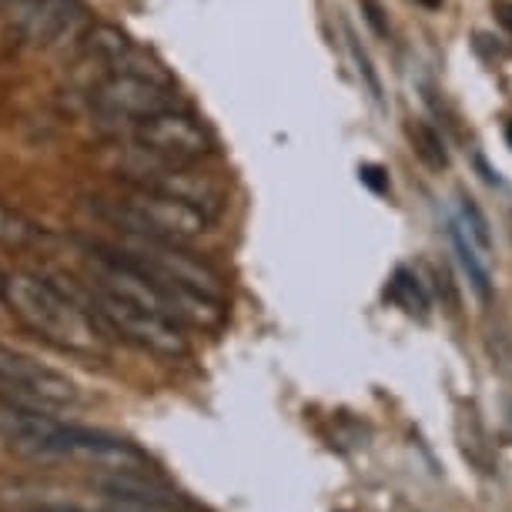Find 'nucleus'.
Wrapping results in <instances>:
<instances>
[{
    "mask_svg": "<svg viewBox=\"0 0 512 512\" xmlns=\"http://www.w3.org/2000/svg\"><path fill=\"white\" fill-rule=\"evenodd\" d=\"M0 392H7L17 405H74L77 385L67 375L47 369L31 355L0 345Z\"/></svg>",
    "mask_w": 512,
    "mask_h": 512,
    "instance_id": "6e6552de",
    "label": "nucleus"
},
{
    "mask_svg": "<svg viewBox=\"0 0 512 512\" xmlns=\"http://www.w3.org/2000/svg\"><path fill=\"white\" fill-rule=\"evenodd\" d=\"M412 141H415V151H419V158L429 164V168H436L442 171L449 164V154H446V141H442V134L432 128V124H425V121H415L412 128Z\"/></svg>",
    "mask_w": 512,
    "mask_h": 512,
    "instance_id": "dca6fc26",
    "label": "nucleus"
},
{
    "mask_svg": "<svg viewBox=\"0 0 512 512\" xmlns=\"http://www.w3.org/2000/svg\"><path fill=\"white\" fill-rule=\"evenodd\" d=\"M4 305L24 328L47 345L81 359H108V332L84 312V305L54 278L14 272L4 278Z\"/></svg>",
    "mask_w": 512,
    "mask_h": 512,
    "instance_id": "f257e3e1",
    "label": "nucleus"
},
{
    "mask_svg": "<svg viewBox=\"0 0 512 512\" xmlns=\"http://www.w3.org/2000/svg\"><path fill=\"white\" fill-rule=\"evenodd\" d=\"M41 512H44V509H41Z\"/></svg>",
    "mask_w": 512,
    "mask_h": 512,
    "instance_id": "a878e982",
    "label": "nucleus"
},
{
    "mask_svg": "<svg viewBox=\"0 0 512 512\" xmlns=\"http://www.w3.org/2000/svg\"><path fill=\"white\" fill-rule=\"evenodd\" d=\"M134 144L148 158L178 161V164H198L201 158H208L215 151V141L205 131V124L178 108H164L134 124Z\"/></svg>",
    "mask_w": 512,
    "mask_h": 512,
    "instance_id": "0eeeda50",
    "label": "nucleus"
},
{
    "mask_svg": "<svg viewBox=\"0 0 512 512\" xmlns=\"http://www.w3.org/2000/svg\"><path fill=\"white\" fill-rule=\"evenodd\" d=\"M44 512H88V509H77V506H47Z\"/></svg>",
    "mask_w": 512,
    "mask_h": 512,
    "instance_id": "412c9836",
    "label": "nucleus"
},
{
    "mask_svg": "<svg viewBox=\"0 0 512 512\" xmlns=\"http://www.w3.org/2000/svg\"><path fill=\"white\" fill-rule=\"evenodd\" d=\"M4 278H7V275H0V302H4Z\"/></svg>",
    "mask_w": 512,
    "mask_h": 512,
    "instance_id": "b1692460",
    "label": "nucleus"
},
{
    "mask_svg": "<svg viewBox=\"0 0 512 512\" xmlns=\"http://www.w3.org/2000/svg\"><path fill=\"white\" fill-rule=\"evenodd\" d=\"M101 492L138 512H198L188 496H181L168 482L144 476V472H118V476L101 479Z\"/></svg>",
    "mask_w": 512,
    "mask_h": 512,
    "instance_id": "f8f14e48",
    "label": "nucleus"
},
{
    "mask_svg": "<svg viewBox=\"0 0 512 512\" xmlns=\"http://www.w3.org/2000/svg\"><path fill=\"white\" fill-rule=\"evenodd\" d=\"M108 248L121 258V262L138 268L141 275H148L151 282L164 285L168 292L191 298V302L225 305V278H221L205 258L191 255L181 241L124 235L121 231L118 245H108Z\"/></svg>",
    "mask_w": 512,
    "mask_h": 512,
    "instance_id": "7ed1b4c3",
    "label": "nucleus"
},
{
    "mask_svg": "<svg viewBox=\"0 0 512 512\" xmlns=\"http://www.w3.org/2000/svg\"><path fill=\"white\" fill-rule=\"evenodd\" d=\"M359 175H362L365 185H372L375 191H385V188H389V181L382 178L385 171H382V168H375V164H365V168L359 171Z\"/></svg>",
    "mask_w": 512,
    "mask_h": 512,
    "instance_id": "6ab92c4d",
    "label": "nucleus"
},
{
    "mask_svg": "<svg viewBox=\"0 0 512 512\" xmlns=\"http://www.w3.org/2000/svg\"><path fill=\"white\" fill-rule=\"evenodd\" d=\"M506 144H509V148H512V121L506 124Z\"/></svg>",
    "mask_w": 512,
    "mask_h": 512,
    "instance_id": "5701e85b",
    "label": "nucleus"
},
{
    "mask_svg": "<svg viewBox=\"0 0 512 512\" xmlns=\"http://www.w3.org/2000/svg\"><path fill=\"white\" fill-rule=\"evenodd\" d=\"M41 238H44V231L37 228L31 218L14 208H7V205H0V245L14 248V251H27Z\"/></svg>",
    "mask_w": 512,
    "mask_h": 512,
    "instance_id": "2eb2a0df",
    "label": "nucleus"
},
{
    "mask_svg": "<svg viewBox=\"0 0 512 512\" xmlns=\"http://www.w3.org/2000/svg\"><path fill=\"white\" fill-rule=\"evenodd\" d=\"M7 11V27L27 47H51L81 17V0H14Z\"/></svg>",
    "mask_w": 512,
    "mask_h": 512,
    "instance_id": "1a4fd4ad",
    "label": "nucleus"
},
{
    "mask_svg": "<svg viewBox=\"0 0 512 512\" xmlns=\"http://www.w3.org/2000/svg\"><path fill=\"white\" fill-rule=\"evenodd\" d=\"M81 44H84V54H88L94 64H101L108 74H141V77H158V81H168L161 67L154 64L151 57L144 54L128 34L118 31L114 24L88 27V34H84Z\"/></svg>",
    "mask_w": 512,
    "mask_h": 512,
    "instance_id": "9b49d317",
    "label": "nucleus"
},
{
    "mask_svg": "<svg viewBox=\"0 0 512 512\" xmlns=\"http://www.w3.org/2000/svg\"><path fill=\"white\" fill-rule=\"evenodd\" d=\"M419 4H422V7H432V11H436V7H442L446 0H419Z\"/></svg>",
    "mask_w": 512,
    "mask_h": 512,
    "instance_id": "4be33fe9",
    "label": "nucleus"
},
{
    "mask_svg": "<svg viewBox=\"0 0 512 512\" xmlns=\"http://www.w3.org/2000/svg\"><path fill=\"white\" fill-rule=\"evenodd\" d=\"M98 215L124 235L181 241V245L211 231V221H215V215H208L191 201L138 185H128V195L118 201H98Z\"/></svg>",
    "mask_w": 512,
    "mask_h": 512,
    "instance_id": "20e7f679",
    "label": "nucleus"
},
{
    "mask_svg": "<svg viewBox=\"0 0 512 512\" xmlns=\"http://www.w3.org/2000/svg\"><path fill=\"white\" fill-rule=\"evenodd\" d=\"M462 205H459V225L466 228V235L476 241V245L482 248V251H489L492 248V235H489V221H486V215L479 211V205L472 198H459Z\"/></svg>",
    "mask_w": 512,
    "mask_h": 512,
    "instance_id": "f3484780",
    "label": "nucleus"
},
{
    "mask_svg": "<svg viewBox=\"0 0 512 512\" xmlns=\"http://www.w3.org/2000/svg\"><path fill=\"white\" fill-rule=\"evenodd\" d=\"M0 436L7 439V446L21 456L34 459H54V456H71V459H98V462H144L148 456L124 442L111 432L101 429H84V425H67L54 415H44L34 405H17L11 402L7 409H0Z\"/></svg>",
    "mask_w": 512,
    "mask_h": 512,
    "instance_id": "f03ea898",
    "label": "nucleus"
},
{
    "mask_svg": "<svg viewBox=\"0 0 512 512\" xmlns=\"http://www.w3.org/2000/svg\"><path fill=\"white\" fill-rule=\"evenodd\" d=\"M54 282H61L104 332L121 335L124 342L138 345V349L151 352V355H161V359H181V355H188V338L181 332V325L171 322V318L154 315L148 308L128 305L114 295H104L101 288H94V285H88V288L67 285L64 275H54Z\"/></svg>",
    "mask_w": 512,
    "mask_h": 512,
    "instance_id": "39448f33",
    "label": "nucleus"
},
{
    "mask_svg": "<svg viewBox=\"0 0 512 512\" xmlns=\"http://www.w3.org/2000/svg\"><path fill=\"white\" fill-rule=\"evenodd\" d=\"M385 295H389L405 315L429 318V295H425V288L419 285V278H415L409 268H399V272L392 275L389 292H385Z\"/></svg>",
    "mask_w": 512,
    "mask_h": 512,
    "instance_id": "4468645a",
    "label": "nucleus"
},
{
    "mask_svg": "<svg viewBox=\"0 0 512 512\" xmlns=\"http://www.w3.org/2000/svg\"><path fill=\"white\" fill-rule=\"evenodd\" d=\"M449 235H452V248H456L459 262H462V268H466V275H469L472 292H476V295L482 298V302L489 305V302H492V275H489L486 262H482L479 245L466 235V228H462L459 221H452Z\"/></svg>",
    "mask_w": 512,
    "mask_h": 512,
    "instance_id": "ddd939ff",
    "label": "nucleus"
},
{
    "mask_svg": "<svg viewBox=\"0 0 512 512\" xmlns=\"http://www.w3.org/2000/svg\"><path fill=\"white\" fill-rule=\"evenodd\" d=\"M349 47H352V57H355V64H359V74L365 77V84H369V91H372V98L382 104V84H379V74H375V67L369 61V54L362 51L359 41L349 34Z\"/></svg>",
    "mask_w": 512,
    "mask_h": 512,
    "instance_id": "a211bd4d",
    "label": "nucleus"
},
{
    "mask_svg": "<svg viewBox=\"0 0 512 512\" xmlns=\"http://www.w3.org/2000/svg\"><path fill=\"white\" fill-rule=\"evenodd\" d=\"M128 185L164 191V195H175L181 201H191V205L205 208L208 215H218V211H221V191L211 185L205 175H195V171H191V164L151 158L148 168L131 171Z\"/></svg>",
    "mask_w": 512,
    "mask_h": 512,
    "instance_id": "9d476101",
    "label": "nucleus"
},
{
    "mask_svg": "<svg viewBox=\"0 0 512 512\" xmlns=\"http://www.w3.org/2000/svg\"><path fill=\"white\" fill-rule=\"evenodd\" d=\"M91 108L104 121L114 124H138L164 108H175V91L171 81L141 74H104L91 91Z\"/></svg>",
    "mask_w": 512,
    "mask_h": 512,
    "instance_id": "423d86ee",
    "label": "nucleus"
},
{
    "mask_svg": "<svg viewBox=\"0 0 512 512\" xmlns=\"http://www.w3.org/2000/svg\"><path fill=\"white\" fill-rule=\"evenodd\" d=\"M14 4V0H0V7H11Z\"/></svg>",
    "mask_w": 512,
    "mask_h": 512,
    "instance_id": "393cba45",
    "label": "nucleus"
},
{
    "mask_svg": "<svg viewBox=\"0 0 512 512\" xmlns=\"http://www.w3.org/2000/svg\"><path fill=\"white\" fill-rule=\"evenodd\" d=\"M496 14H499V21L512 31V4H506V0H499V4H496Z\"/></svg>",
    "mask_w": 512,
    "mask_h": 512,
    "instance_id": "aec40b11",
    "label": "nucleus"
}]
</instances>
